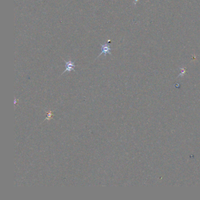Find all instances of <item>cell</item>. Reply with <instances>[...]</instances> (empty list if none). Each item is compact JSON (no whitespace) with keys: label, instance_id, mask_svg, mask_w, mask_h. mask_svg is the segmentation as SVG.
<instances>
[{"label":"cell","instance_id":"6da1fadb","mask_svg":"<svg viewBox=\"0 0 200 200\" xmlns=\"http://www.w3.org/2000/svg\"><path fill=\"white\" fill-rule=\"evenodd\" d=\"M65 62V70L63 71V72L62 73V75H63V73L65 72H69L71 71H76L75 69V68L76 66V65L74 64V63L71 60H69L68 61H66L65 60H63Z\"/></svg>","mask_w":200,"mask_h":200},{"label":"cell","instance_id":"7a4b0ae2","mask_svg":"<svg viewBox=\"0 0 200 200\" xmlns=\"http://www.w3.org/2000/svg\"><path fill=\"white\" fill-rule=\"evenodd\" d=\"M101 45V53L98 55V56L97 57L99 58L100 55L102 54L104 55L105 56H106V55L111 54V48L110 46L108 43H106L105 44H100Z\"/></svg>","mask_w":200,"mask_h":200},{"label":"cell","instance_id":"3957f363","mask_svg":"<svg viewBox=\"0 0 200 200\" xmlns=\"http://www.w3.org/2000/svg\"><path fill=\"white\" fill-rule=\"evenodd\" d=\"M53 116H54V113H53L52 111H49V112H48V114H47L46 118L45 119V120H46V119H47L48 120H50V119L53 117Z\"/></svg>","mask_w":200,"mask_h":200}]
</instances>
